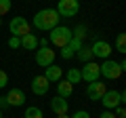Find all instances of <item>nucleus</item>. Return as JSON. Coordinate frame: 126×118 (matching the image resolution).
I'll return each mask as SVG.
<instances>
[{"label":"nucleus","mask_w":126,"mask_h":118,"mask_svg":"<svg viewBox=\"0 0 126 118\" xmlns=\"http://www.w3.org/2000/svg\"><path fill=\"white\" fill-rule=\"evenodd\" d=\"M59 19L61 17H59V13L55 9H42L34 15V25L38 30H42V32H50L53 27L59 25Z\"/></svg>","instance_id":"obj_1"},{"label":"nucleus","mask_w":126,"mask_h":118,"mask_svg":"<svg viewBox=\"0 0 126 118\" xmlns=\"http://www.w3.org/2000/svg\"><path fill=\"white\" fill-rule=\"evenodd\" d=\"M72 30L69 27H65V25H57V27H53L50 30V34H48V40H50V44H55L57 49H63V46H67V42L72 40Z\"/></svg>","instance_id":"obj_2"},{"label":"nucleus","mask_w":126,"mask_h":118,"mask_svg":"<svg viewBox=\"0 0 126 118\" xmlns=\"http://www.w3.org/2000/svg\"><path fill=\"white\" fill-rule=\"evenodd\" d=\"M126 101V95L122 91H105V95L101 97V103L105 105V110H116L118 105H124Z\"/></svg>","instance_id":"obj_3"},{"label":"nucleus","mask_w":126,"mask_h":118,"mask_svg":"<svg viewBox=\"0 0 126 118\" xmlns=\"http://www.w3.org/2000/svg\"><path fill=\"white\" fill-rule=\"evenodd\" d=\"M99 72L103 78H107V80H116V78L122 76V68L118 61H113V59H105L103 63L99 65Z\"/></svg>","instance_id":"obj_4"},{"label":"nucleus","mask_w":126,"mask_h":118,"mask_svg":"<svg viewBox=\"0 0 126 118\" xmlns=\"http://www.w3.org/2000/svg\"><path fill=\"white\" fill-rule=\"evenodd\" d=\"M55 11L59 13V17H76L80 11V2L78 0H59Z\"/></svg>","instance_id":"obj_5"},{"label":"nucleus","mask_w":126,"mask_h":118,"mask_svg":"<svg viewBox=\"0 0 126 118\" xmlns=\"http://www.w3.org/2000/svg\"><path fill=\"white\" fill-rule=\"evenodd\" d=\"M9 30H11L13 36L21 38V36H25V34H30V23H27L25 17H13L11 23H9Z\"/></svg>","instance_id":"obj_6"},{"label":"nucleus","mask_w":126,"mask_h":118,"mask_svg":"<svg viewBox=\"0 0 126 118\" xmlns=\"http://www.w3.org/2000/svg\"><path fill=\"white\" fill-rule=\"evenodd\" d=\"M105 91H107V84L105 82H101V80L88 82V86H86V97L90 101H101V97L105 95Z\"/></svg>","instance_id":"obj_7"},{"label":"nucleus","mask_w":126,"mask_h":118,"mask_svg":"<svg viewBox=\"0 0 126 118\" xmlns=\"http://www.w3.org/2000/svg\"><path fill=\"white\" fill-rule=\"evenodd\" d=\"M53 61H55V51L50 46H40L36 51V63L40 68H48V65H53Z\"/></svg>","instance_id":"obj_8"},{"label":"nucleus","mask_w":126,"mask_h":118,"mask_svg":"<svg viewBox=\"0 0 126 118\" xmlns=\"http://www.w3.org/2000/svg\"><path fill=\"white\" fill-rule=\"evenodd\" d=\"M80 76H82V80H86V82L99 80V76H101V72H99V63H94V61H86L84 68L80 70Z\"/></svg>","instance_id":"obj_9"},{"label":"nucleus","mask_w":126,"mask_h":118,"mask_svg":"<svg viewBox=\"0 0 126 118\" xmlns=\"http://www.w3.org/2000/svg\"><path fill=\"white\" fill-rule=\"evenodd\" d=\"M111 44L105 40H94L93 46H90V53H93V57H99V59H109V55H111Z\"/></svg>","instance_id":"obj_10"},{"label":"nucleus","mask_w":126,"mask_h":118,"mask_svg":"<svg viewBox=\"0 0 126 118\" xmlns=\"http://www.w3.org/2000/svg\"><path fill=\"white\" fill-rule=\"evenodd\" d=\"M30 86H32V93H34V95H46V93H48L50 82L46 80L44 76H34Z\"/></svg>","instance_id":"obj_11"},{"label":"nucleus","mask_w":126,"mask_h":118,"mask_svg":"<svg viewBox=\"0 0 126 118\" xmlns=\"http://www.w3.org/2000/svg\"><path fill=\"white\" fill-rule=\"evenodd\" d=\"M6 101H9V105L19 108V105L25 103V93H23L21 89H11V91L6 93Z\"/></svg>","instance_id":"obj_12"},{"label":"nucleus","mask_w":126,"mask_h":118,"mask_svg":"<svg viewBox=\"0 0 126 118\" xmlns=\"http://www.w3.org/2000/svg\"><path fill=\"white\" fill-rule=\"evenodd\" d=\"M50 110H53L55 114H67V110H69V103L67 101H65V97H53V99H50Z\"/></svg>","instance_id":"obj_13"},{"label":"nucleus","mask_w":126,"mask_h":118,"mask_svg":"<svg viewBox=\"0 0 126 118\" xmlns=\"http://www.w3.org/2000/svg\"><path fill=\"white\" fill-rule=\"evenodd\" d=\"M44 70H46V72L42 74V76H44L48 82H59V80H61V76H63V68H59V65L53 63V65H48V68H44Z\"/></svg>","instance_id":"obj_14"},{"label":"nucleus","mask_w":126,"mask_h":118,"mask_svg":"<svg viewBox=\"0 0 126 118\" xmlns=\"http://www.w3.org/2000/svg\"><path fill=\"white\" fill-rule=\"evenodd\" d=\"M19 42H21V49H25V51H36L38 49V38L34 36L32 32L25 34V36H21Z\"/></svg>","instance_id":"obj_15"},{"label":"nucleus","mask_w":126,"mask_h":118,"mask_svg":"<svg viewBox=\"0 0 126 118\" xmlns=\"http://www.w3.org/2000/svg\"><path fill=\"white\" fill-rule=\"evenodd\" d=\"M72 93H74V84H69L67 80H59V84H57V95L59 97H65L67 99Z\"/></svg>","instance_id":"obj_16"},{"label":"nucleus","mask_w":126,"mask_h":118,"mask_svg":"<svg viewBox=\"0 0 126 118\" xmlns=\"http://www.w3.org/2000/svg\"><path fill=\"white\" fill-rule=\"evenodd\" d=\"M65 80H67L69 84H78V82L82 80L80 70H78V68H69V70H67V78H65Z\"/></svg>","instance_id":"obj_17"},{"label":"nucleus","mask_w":126,"mask_h":118,"mask_svg":"<svg viewBox=\"0 0 126 118\" xmlns=\"http://www.w3.org/2000/svg\"><path fill=\"white\" fill-rule=\"evenodd\" d=\"M76 57L80 59L82 63H86V61H90V59H93V53H90V46H82V49H80V51L76 53Z\"/></svg>","instance_id":"obj_18"},{"label":"nucleus","mask_w":126,"mask_h":118,"mask_svg":"<svg viewBox=\"0 0 126 118\" xmlns=\"http://www.w3.org/2000/svg\"><path fill=\"white\" fill-rule=\"evenodd\" d=\"M124 42H126V34H118V38H116V51L118 53H126Z\"/></svg>","instance_id":"obj_19"},{"label":"nucleus","mask_w":126,"mask_h":118,"mask_svg":"<svg viewBox=\"0 0 126 118\" xmlns=\"http://www.w3.org/2000/svg\"><path fill=\"white\" fill-rule=\"evenodd\" d=\"M25 118H44V116H42L40 108H34V105H32V108L25 110Z\"/></svg>","instance_id":"obj_20"},{"label":"nucleus","mask_w":126,"mask_h":118,"mask_svg":"<svg viewBox=\"0 0 126 118\" xmlns=\"http://www.w3.org/2000/svg\"><path fill=\"white\" fill-rule=\"evenodd\" d=\"M72 36L78 38V40H82V38H86V25H78L72 30Z\"/></svg>","instance_id":"obj_21"},{"label":"nucleus","mask_w":126,"mask_h":118,"mask_svg":"<svg viewBox=\"0 0 126 118\" xmlns=\"http://www.w3.org/2000/svg\"><path fill=\"white\" fill-rule=\"evenodd\" d=\"M11 6H13V0H0V17L9 13Z\"/></svg>","instance_id":"obj_22"},{"label":"nucleus","mask_w":126,"mask_h":118,"mask_svg":"<svg viewBox=\"0 0 126 118\" xmlns=\"http://www.w3.org/2000/svg\"><path fill=\"white\" fill-rule=\"evenodd\" d=\"M67 46H69V49L74 51V53H78V51H80V49H82L84 44H82V40H78V38H72V40L67 42Z\"/></svg>","instance_id":"obj_23"},{"label":"nucleus","mask_w":126,"mask_h":118,"mask_svg":"<svg viewBox=\"0 0 126 118\" xmlns=\"http://www.w3.org/2000/svg\"><path fill=\"white\" fill-rule=\"evenodd\" d=\"M59 51H61V57H63V59H72V57H76V53H74L69 46H63V49H59Z\"/></svg>","instance_id":"obj_24"},{"label":"nucleus","mask_w":126,"mask_h":118,"mask_svg":"<svg viewBox=\"0 0 126 118\" xmlns=\"http://www.w3.org/2000/svg\"><path fill=\"white\" fill-rule=\"evenodd\" d=\"M6 84H9V76H6L4 70H0V89H4Z\"/></svg>","instance_id":"obj_25"},{"label":"nucleus","mask_w":126,"mask_h":118,"mask_svg":"<svg viewBox=\"0 0 126 118\" xmlns=\"http://www.w3.org/2000/svg\"><path fill=\"white\" fill-rule=\"evenodd\" d=\"M9 46H11V49H19V46H21L19 38H17V36H11V38H9Z\"/></svg>","instance_id":"obj_26"},{"label":"nucleus","mask_w":126,"mask_h":118,"mask_svg":"<svg viewBox=\"0 0 126 118\" xmlns=\"http://www.w3.org/2000/svg\"><path fill=\"white\" fill-rule=\"evenodd\" d=\"M113 114H116V118H126V110H124V105H118V108L113 110Z\"/></svg>","instance_id":"obj_27"},{"label":"nucleus","mask_w":126,"mask_h":118,"mask_svg":"<svg viewBox=\"0 0 126 118\" xmlns=\"http://www.w3.org/2000/svg\"><path fill=\"white\" fill-rule=\"evenodd\" d=\"M69 118H90V114L88 112H84V110H78L74 116H69Z\"/></svg>","instance_id":"obj_28"},{"label":"nucleus","mask_w":126,"mask_h":118,"mask_svg":"<svg viewBox=\"0 0 126 118\" xmlns=\"http://www.w3.org/2000/svg\"><path fill=\"white\" fill-rule=\"evenodd\" d=\"M99 118H116V114H113V110H105Z\"/></svg>","instance_id":"obj_29"},{"label":"nucleus","mask_w":126,"mask_h":118,"mask_svg":"<svg viewBox=\"0 0 126 118\" xmlns=\"http://www.w3.org/2000/svg\"><path fill=\"white\" fill-rule=\"evenodd\" d=\"M6 105H9V101H6V97H0V110H4Z\"/></svg>","instance_id":"obj_30"},{"label":"nucleus","mask_w":126,"mask_h":118,"mask_svg":"<svg viewBox=\"0 0 126 118\" xmlns=\"http://www.w3.org/2000/svg\"><path fill=\"white\" fill-rule=\"evenodd\" d=\"M57 118H69V116H67V114H59Z\"/></svg>","instance_id":"obj_31"},{"label":"nucleus","mask_w":126,"mask_h":118,"mask_svg":"<svg viewBox=\"0 0 126 118\" xmlns=\"http://www.w3.org/2000/svg\"><path fill=\"white\" fill-rule=\"evenodd\" d=\"M0 25H2V17H0Z\"/></svg>","instance_id":"obj_32"},{"label":"nucleus","mask_w":126,"mask_h":118,"mask_svg":"<svg viewBox=\"0 0 126 118\" xmlns=\"http://www.w3.org/2000/svg\"><path fill=\"white\" fill-rule=\"evenodd\" d=\"M0 118H2V110H0Z\"/></svg>","instance_id":"obj_33"}]
</instances>
